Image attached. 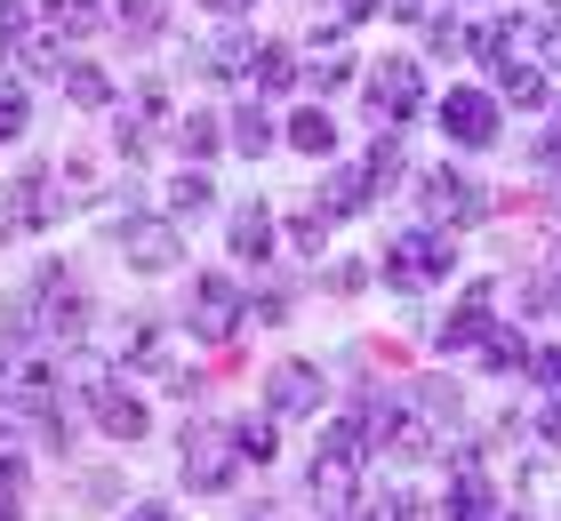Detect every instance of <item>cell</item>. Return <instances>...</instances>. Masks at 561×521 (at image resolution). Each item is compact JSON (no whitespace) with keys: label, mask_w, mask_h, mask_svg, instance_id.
I'll use <instances>...</instances> for the list:
<instances>
[{"label":"cell","mask_w":561,"mask_h":521,"mask_svg":"<svg viewBox=\"0 0 561 521\" xmlns=\"http://www.w3.org/2000/svg\"><path fill=\"white\" fill-rule=\"evenodd\" d=\"M0 321L24 329V337H81V329H89V290H81L65 265H41V273L9 297Z\"/></svg>","instance_id":"cell-1"},{"label":"cell","mask_w":561,"mask_h":521,"mask_svg":"<svg viewBox=\"0 0 561 521\" xmlns=\"http://www.w3.org/2000/svg\"><path fill=\"white\" fill-rule=\"evenodd\" d=\"M176 450H185V457H176V474H185V489H201V498H217V489L241 474V433L217 426V417H193Z\"/></svg>","instance_id":"cell-2"},{"label":"cell","mask_w":561,"mask_h":521,"mask_svg":"<svg viewBox=\"0 0 561 521\" xmlns=\"http://www.w3.org/2000/svg\"><path fill=\"white\" fill-rule=\"evenodd\" d=\"M449 265H457V233H442V225H410V233L386 241L393 290H433V281H449Z\"/></svg>","instance_id":"cell-3"},{"label":"cell","mask_w":561,"mask_h":521,"mask_svg":"<svg viewBox=\"0 0 561 521\" xmlns=\"http://www.w3.org/2000/svg\"><path fill=\"white\" fill-rule=\"evenodd\" d=\"M417 208H425V225L466 233V225L490 217V185H481V177H466L457 161H442V169H425V177H417Z\"/></svg>","instance_id":"cell-4"},{"label":"cell","mask_w":561,"mask_h":521,"mask_svg":"<svg viewBox=\"0 0 561 521\" xmlns=\"http://www.w3.org/2000/svg\"><path fill=\"white\" fill-rule=\"evenodd\" d=\"M249 321V297L233 290V273H201L185 290V329L193 346H233V329Z\"/></svg>","instance_id":"cell-5"},{"label":"cell","mask_w":561,"mask_h":521,"mask_svg":"<svg viewBox=\"0 0 561 521\" xmlns=\"http://www.w3.org/2000/svg\"><path fill=\"white\" fill-rule=\"evenodd\" d=\"M113 249L129 273H169L176 257H185V233H176V217H152V208H137V217L113 225Z\"/></svg>","instance_id":"cell-6"},{"label":"cell","mask_w":561,"mask_h":521,"mask_svg":"<svg viewBox=\"0 0 561 521\" xmlns=\"http://www.w3.org/2000/svg\"><path fill=\"white\" fill-rule=\"evenodd\" d=\"M362 97H369L377 128H401V121H410L417 104H425V65H417V57H386V65H369Z\"/></svg>","instance_id":"cell-7"},{"label":"cell","mask_w":561,"mask_h":521,"mask_svg":"<svg viewBox=\"0 0 561 521\" xmlns=\"http://www.w3.org/2000/svg\"><path fill=\"white\" fill-rule=\"evenodd\" d=\"M65 177L57 169H24L16 185H9V201H0V225H16V233H41V225H57L65 208H72V193H57Z\"/></svg>","instance_id":"cell-8"},{"label":"cell","mask_w":561,"mask_h":521,"mask_svg":"<svg viewBox=\"0 0 561 521\" xmlns=\"http://www.w3.org/2000/svg\"><path fill=\"white\" fill-rule=\"evenodd\" d=\"M81 401H89V417H96L113 441H145V426H152V409H145V394H137L129 377H89Z\"/></svg>","instance_id":"cell-9"},{"label":"cell","mask_w":561,"mask_h":521,"mask_svg":"<svg viewBox=\"0 0 561 521\" xmlns=\"http://www.w3.org/2000/svg\"><path fill=\"white\" fill-rule=\"evenodd\" d=\"M497 498H490V474L466 441H449V489H442V521H490Z\"/></svg>","instance_id":"cell-10"},{"label":"cell","mask_w":561,"mask_h":521,"mask_svg":"<svg viewBox=\"0 0 561 521\" xmlns=\"http://www.w3.org/2000/svg\"><path fill=\"white\" fill-rule=\"evenodd\" d=\"M442 128H449V145H466V152L497 145V97L490 89H449L442 97Z\"/></svg>","instance_id":"cell-11"},{"label":"cell","mask_w":561,"mask_h":521,"mask_svg":"<svg viewBox=\"0 0 561 521\" xmlns=\"http://www.w3.org/2000/svg\"><path fill=\"white\" fill-rule=\"evenodd\" d=\"M329 401V377L313 370V361H280V370H265V409L273 417H313Z\"/></svg>","instance_id":"cell-12"},{"label":"cell","mask_w":561,"mask_h":521,"mask_svg":"<svg viewBox=\"0 0 561 521\" xmlns=\"http://www.w3.org/2000/svg\"><path fill=\"white\" fill-rule=\"evenodd\" d=\"M410 417L433 426V441H457V417H466V394H457L449 377H417L410 385Z\"/></svg>","instance_id":"cell-13"},{"label":"cell","mask_w":561,"mask_h":521,"mask_svg":"<svg viewBox=\"0 0 561 521\" xmlns=\"http://www.w3.org/2000/svg\"><path fill=\"white\" fill-rule=\"evenodd\" d=\"M369 201H377V185H369V169H362V161H329L313 208H329V217H362Z\"/></svg>","instance_id":"cell-14"},{"label":"cell","mask_w":561,"mask_h":521,"mask_svg":"<svg viewBox=\"0 0 561 521\" xmlns=\"http://www.w3.org/2000/svg\"><path fill=\"white\" fill-rule=\"evenodd\" d=\"M257 33H241V24H225V33L201 48V72H217V81H257Z\"/></svg>","instance_id":"cell-15"},{"label":"cell","mask_w":561,"mask_h":521,"mask_svg":"<svg viewBox=\"0 0 561 521\" xmlns=\"http://www.w3.org/2000/svg\"><path fill=\"white\" fill-rule=\"evenodd\" d=\"M353 482H362V457H313V474H305V489H313V506H321V521L329 513H353Z\"/></svg>","instance_id":"cell-16"},{"label":"cell","mask_w":561,"mask_h":521,"mask_svg":"<svg viewBox=\"0 0 561 521\" xmlns=\"http://www.w3.org/2000/svg\"><path fill=\"white\" fill-rule=\"evenodd\" d=\"M490 329H497L490 321V290H473V297H457V313L433 337H442V353H481V346H490Z\"/></svg>","instance_id":"cell-17"},{"label":"cell","mask_w":561,"mask_h":521,"mask_svg":"<svg viewBox=\"0 0 561 521\" xmlns=\"http://www.w3.org/2000/svg\"><path fill=\"white\" fill-rule=\"evenodd\" d=\"M280 137H289V121H273L265 104H241V113L225 121V145H233V152H249V161H265V152H273Z\"/></svg>","instance_id":"cell-18"},{"label":"cell","mask_w":561,"mask_h":521,"mask_svg":"<svg viewBox=\"0 0 561 521\" xmlns=\"http://www.w3.org/2000/svg\"><path fill=\"white\" fill-rule=\"evenodd\" d=\"M273 241H280V225H273V208H265V201L233 208V257H241V265H265Z\"/></svg>","instance_id":"cell-19"},{"label":"cell","mask_w":561,"mask_h":521,"mask_svg":"<svg viewBox=\"0 0 561 521\" xmlns=\"http://www.w3.org/2000/svg\"><path fill=\"white\" fill-rule=\"evenodd\" d=\"M490 81H497L505 104H546V65H538V57H522V48L490 65Z\"/></svg>","instance_id":"cell-20"},{"label":"cell","mask_w":561,"mask_h":521,"mask_svg":"<svg viewBox=\"0 0 561 521\" xmlns=\"http://www.w3.org/2000/svg\"><path fill=\"white\" fill-rule=\"evenodd\" d=\"M217 208V177H209V161H185L169 177V217H209Z\"/></svg>","instance_id":"cell-21"},{"label":"cell","mask_w":561,"mask_h":521,"mask_svg":"<svg viewBox=\"0 0 561 521\" xmlns=\"http://www.w3.org/2000/svg\"><path fill=\"white\" fill-rule=\"evenodd\" d=\"M41 24H48V33H57V41L72 48V41H89L96 24H105V0H48V9H41Z\"/></svg>","instance_id":"cell-22"},{"label":"cell","mask_w":561,"mask_h":521,"mask_svg":"<svg viewBox=\"0 0 561 521\" xmlns=\"http://www.w3.org/2000/svg\"><path fill=\"white\" fill-rule=\"evenodd\" d=\"M289 145L313 152V161H329V152H337V121H329V104H305V113L289 121Z\"/></svg>","instance_id":"cell-23"},{"label":"cell","mask_w":561,"mask_h":521,"mask_svg":"<svg viewBox=\"0 0 561 521\" xmlns=\"http://www.w3.org/2000/svg\"><path fill=\"white\" fill-rule=\"evenodd\" d=\"M297 81H305L297 48H289V41H265V48H257V89H265V97H280V89H297Z\"/></svg>","instance_id":"cell-24"},{"label":"cell","mask_w":561,"mask_h":521,"mask_svg":"<svg viewBox=\"0 0 561 521\" xmlns=\"http://www.w3.org/2000/svg\"><path fill=\"white\" fill-rule=\"evenodd\" d=\"M176 145H185V161H209V152L225 145V121L217 113H176V128H169Z\"/></svg>","instance_id":"cell-25"},{"label":"cell","mask_w":561,"mask_h":521,"mask_svg":"<svg viewBox=\"0 0 561 521\" xmlns=\"http://www.w3.org/2000/svg\"><path fill=\"white\" fill-rule=\"evenodd\" d=\"M241 465H273V450H280V417L273 409H257V417H241Z\"/></svg>","instance_id":"cell-26"},{"label":"cell","mask_w":561,"mask_h":521,"mask_svg":"<svg viewBox=\"0 0 561 521\" xmlns=\"http://www.w3.org/2000/svg\"><path fill=\"white\" fill-rule=\"evenodd\" d=\"M362 169H369V185H377V193H393V177L410 169V161H401V128H377V145L362 152Z\"/></svg>","instance_id":"cell-27"},{"label":"cell","mask_w":561,"mask_h":521,"mask_svg":"<svg viewBox=\"0 0 561 521\" xmlns=\"http://www.w3.org/2000/svg\"><path fill=\"white\" fill-rule=\"evenodd\" d=\"M481 370H497V377H514V370H529V346H522V337L514 329H490V346H481Z\"/></svg>","instance_id":"cell-28"},{"label":"cell","mask_w":561,"mask_h":521,"mask_svg":"<svg viewBox=\"0 0 561 521\" xmlns=\"http://www.w3.org/2000/svg\"><path fill=\"white\" fill-rule=\"evenodd\" d=\"M65 97L89 104V113H105V104H113V81H105L96 65H65Z\"/></svg>","instance_id":"cell-29"},{"label":"cell","mask_w":561,"mask_h":521,"mask_svg":"<svg viewBox=\"0 0 561 521\" xmlns=\"http://www.w3.org/2000/svg\"><path fill=\"white\" fill-rule=\"evenodd\" d=\"M305 81H313V97H337V89H353V57L345 48H321V65H305Z\"/></svg>","instance_id":"cell-30"},{"label":"cell","mask_w":561,"mask_h":521,"mask_svg":"<svg viewBox=\"0 0 561 521\" xmlns=\"http://www.w3.org/2000/svg\"><path fill=\"white\" fill-rule=\"evenodd\" d=\"M24 128H33V97H24L16 81H0V145H16Z\"/></svg>","instance_id":"cell-31"},{"label":"cell","mask_w":561,"mask_h":521,"mask_svg":"<svg viewBox=\"0 0 561 521\" xmlns=\"http://www.w3.org/2000/svg\"><path fill=\"white\" fill-rule=\"evenodd\" d=\"M425 41H433V57H473V24H457V16H433Z\"/></svg>","instance_id":"cell-32"},{"label":"cell","mask_w":561,"mask_h":521,"mask_svg":"<svg viewBox=\"0 0 561 521\" xmlns=\"http://www.w3.org/2000/svg\"><path fill=\"white\" fill-rule=\"evenodd\" d=\"M0 521H24V457H0Z\"/></svg>","instance_id":"cell-33"},{"label":"cell","mask_w":561,"mask_h":521,"mask_svg":"<svg viewBox=\"0 0 561 521\" xmlns=\"http://www.w3.org/2000/svg\"><path fill=\"white\" fill-rule=\"evenodd\" d=\"M522 377H538V394L561 401V346H529V370Z\"/></svg>","instance_id":"cell-34"},{"label":"cell","mask_w":561,"mask_h":521,"mask_svg":"<svg viewBox=\"0 0 561 521\" xmlns=\"http://www.w3.org/2000/svg\"><path fill=\"white\" fill-rule=\"evenodd\" d=\"M369 521H433V506H425V498H410V489H386V498L369 506Z\"/></svg>","instance_id":"cell-35"},{"label":"cell","mask_w":561,"mask_h":521,"mask_svg":"<svg viewBox=\"0 0 561 521\" xmlns=\"http://www.w3.org/2000/svg\"><path fill=\"white\" fill-rule=\"evenodd\" d=\"M24 33H33V16H24L16 0H0V65H9L16 48H24Z\"/></svg>","instance_id":"cell-36"},{"label":"cell","mask_w":561,"mask_h":521,"mask_svg":"<svg viewBox=\"0 0 561 521\" xmlns=\"http://www.w3.org/2000/svg\"><path fill=\"white\" fill-rule=\"evenodd\" d=\"M161 16H169L161 0H121V24H129L137 41H152V33H161Z\"/></svg>","instance_id":"cell-37"},{"label":"cell","mask_w":561,"mask_h":521,"mask_svg":"<svg viewBox=\"0 0 561 521\" xmlns=\"http://www.w3.org/2000/svg\"><path fill=\"white\" fill-rule=\"evenodd\" d=\"M329 225H337L329 208H305V217H297L289 233H297V249H321V241H329Z\"/></svg>","instance_id":"cell-38"},{"label":"cell","mask_w":561,"mask_h":521,"mask_svg":"<svg viewBox=\"0 0 561 521\" xmlns=\"http://www.w3.org/2000/svg\"><path fill=\"white\" fill-rule=\"evenodd\" d=\"M538 65H553V72H561V9L538 24Z\"/></svg>","instance_id":"cell-39"},{"label":"cell","mask_w":561,"mask_h":521,"mask_svg":"<svg viewBox=\"0 0 561 521\" xmlns=\"http://www.w3.org/2000/svg\"><path fill=\"white\" fill-rule=\"evenodd\" d=\"M321 9L337 16V24H362V16H377V9H386V0H321Z\"/></svg>","instance_id":"cell-40"},{"label":"cell","mask_w":561,"mask_h":521,"mask_svg":"<svg viewBox=\"0 0 561 521\" xmlns=\"http://www.w3.org/2000/svg\"><path fill=\"white\" fill-rule=\"evenodd\" d=\"M121 521H185V513H176V506H161V498H137V506L121 513Z\"/></svg>","instance_id":"cell-41"},{"label":"cell","mask_w":561,"mask_h":521,"mask_svg":"<svg viewBox=\"0 0 561 521\" xmlns=\"http://www.w3.org/2000/svg\"><path fill=\"white\" fill-rule=\"evenodd\" d=\"M538 441H553V450H561V401H546V409H538Z\"/></svg>","instance_id":"cell-42"},{"label":"cell","mask_w":561,"mask_h":521,"mask_svg":"<svg viewBox=\"0 0 561 521\" xmlns=\"http://www.w3.org/2000/svg\"><path fill=\"white\" fill-rule=\"evenodd\" d=\"M201 9H217V16H241V9H249V0H201Z\"/></svg>","instance_id":"cell-43"},{"label":"cell","mask_w":561,"mask_h":521,"mask_svg":"<svg viewBox=\"0 0 561 521\" xmlns=\"http://www.w3.org/2000/svg\"><path fill=\"white\" fill-rule=\"evenodd\" d=\"M546 281H561V241H553V249H546Z\"/></svg>","instance_id":"cell-44"},{"label":"cell","mask_w":561,"mask_h":521,"mask_svg":"<svg viewBox=\"0 0 561 521\" xmlns=\"http://www.w3.org/2000/svg\"><path fill=\"white\" fill-rule=\"evenodd\" d=\"M249 521H265V513H249Z\"/></svg>","instance_id":"cell-45"}]
</instances>
